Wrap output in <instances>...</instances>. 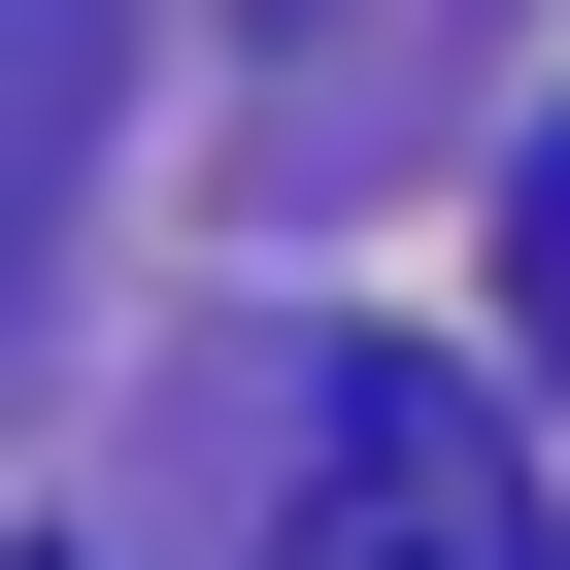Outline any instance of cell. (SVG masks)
Masks as SVG:
<instances>
[{
	"label": "cell",
	"mask_w": 570,
	"mask_h": 570,
	"mask_svg": "<svg viewBox=\"0 0 570 570\" xmlns=\"http://www.w3.org/2000/svg\"><path fill=\"white\" fill-rule=\"evenodd\" d=\"M268 570H537L503 403H470V370H336V436H303V503H268Z\"/></svg>",
	"instance_id": "obj_1"
},
{
	"label": "cell",
	"mask_w": 570,
	"mask_h": 570,
	"mask_svg": "<svg viewBox=\"0 0 570 570\" xmlns=\"http://www.w3.org/2000/svg\"><path fill=\"white\" fill-rule=\"evenodd\" d=\"M503 336H537V403H570V135L503 168Z\"/></svg>",
	"instance_id": "obj_2"
}]
</instances>
